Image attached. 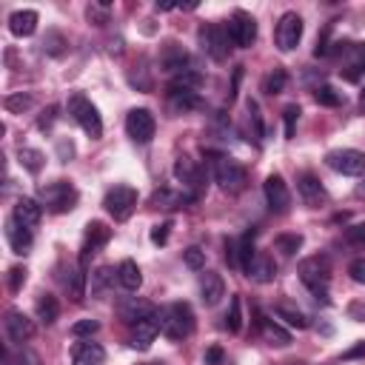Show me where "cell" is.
Wrapping results in <instances>:
<instances>
[{"instance_id":"obj_56","label":"cell","mask_w":365,"mask_h":365,"mask_svg":"<svg viewBox=\"0 0 365 365\" xmlns=\"http://www.w3.org/2000/svg\"><path fill=\"white\" fill-rule=\"evenodd\" d=\"M348 314H351V319H359V322H365V305H362V302H351Z\"/></svg>"},{"instance_id":"obj_50","label":"cell","mask_w":365,"mask_h":365,"mask_svg":"<svg viewBox=\"0 0 365 365\" xmlns=\"http://www.w3.org/2000/svg\"><path fill=\"white\" fill-rule=\"evenodd\" d=\"M168 231H171V222H160L151 228V242L154 245H165L168 242Z\"/></svg>"},{"instance_id":"obj_41","label":"cell","mask_w":365,"mask_h":365,"mask_svg":"<svg viewBox=\"0 0 365 365\" xmlns=\"http://www.w3.org/2000/svg\"><path fill=\"white\" fill-rule=\"evenodd\" d=\"M6 365H40V356L29 348H20L17 354H6Z\"/></svg>"},{"instance_id":"obj_8","label":"cell","mask_w":365,"mask_h":365,"mask_svg":"<svg viewBox=\"0 0 365 365\" xmlns=\"http://www.w3.org/2000/svg\"><path fill=\"white\" fill-rule=\"evenodd\" d=\"M325 163H328V168H334L336 174H345V177H359L365 171V154L356 148H334L325 154Z\"/></svg>"},{"instance_id":"obj_21","label":"cell","mask_w":365,"mask_h":365,"mask_svg":"<svg viewBox=\"0 0 365 365\" xmlns=\"http://www.w3.org/2000/svg\"><path fill=\"white\" fill-rule=\"evenodd\" d=\"M37 23H40V14L34 9H20L9 17V31L14 37H31L37 31Z\"/></svg>"},{"instance_id":"obj_34","label":"cell","mask_w":365,"mask_h":365,"mask_svg":"<svg viewBox=\"0 0 365 365\" xmlns=\"http://www.w3.org/2000/svg\"><path fill=\"white\" fill-rule=\"evenodd\" d=\"M274 248H277L282 257H294V254L302 248V234H277V237H274Z\"/></svg>"},{"instance_id":"obj_40","label":"cell","mask_w":365,"mask_h":365,"mask_svg":"<svg viewBox=\"0 0 365 365\" xmlns=\"http://www.w3.org/2000/svg\"><path fill=\"white\" fill-rule=\"evenodd\" d=\"M182 262H185L191 271H200V268H205V251L197 248V245H191V248L182 251Z\"/></svg>"},{"instance_id":"obj_26","label":"cell","mask_w":365,"mask_h":365,"mask_svg":"<svg viewBox=\"0 0 365 365\" xmlns=\"http://www.w3.org/2000/svg\"><path fill=\"white\" fill-rule=\"evenodd\" d=\"M248 277H251L254 282H271V279L277 277V262H274V257H271V254H257L254 262H251Z\"/></svg>"},{"instance_id":"obj_51","label":"cell","mask_w":365,"mask_h":365,"mask_svg":"<svg viewBox=\"0 0 365 365\" xmlns=\"http://www.w3.org/2000/svg\"><path fill=\"white\" fill-rule=\"evenodd\" d=\"M348 274H351V279H354V282H359V285H365V257H359V259H354V262L348 265Z\"/></svg>"},{"instance_id":"obj_5","label":"cell","mask_w":365,"mask_h":365,"mask_svg":"<svg viewBox=\"0 0 365 365\" xmlns=\"http://www.w3.org/2000/svg\"><path fill=\"white\" fill-rule=\"evenodd\" d=\"M77 188L68 182V180H54V182H46L40 185V202L54 211V214H66L77 205Z\"/></svg>"},{"instance_id":"obj_45","label":"cell","mask_w":365,"mask_h":365,"mask_svg":"<svg viewBox=\"0 0 365 365\" xmlns=\"http://www.w3.org/2000/svg\"><path fill=\"white\" fill-rule=\"evenodd\" d=\"M345 240L356 248H365V222H356V225L345 228Z\"/></svg>"},{"instance_id":"obj_36","label":"cell","mask_w":365,"mask_h":365,"mask_svg":"<svg viewBox=\"0 0 365 365\" xmlns=\"http://www.w3.org/2000/svg\"><path fill=\"white\" fill-rule=\"evenodd\" d=\"M151 202H154V205H163V208H177V205H182V202H191V197H188V194H174V191L163 188V191H157V194L151 197Z\"/></svg>"},{"instance_id":"obj_31","label":"cell","mask_w":365,"mask_h":365,"mask_svg":"<svg viewBox=\"0 0 365 365\" xmlns=\"http://www.w3.org/2000/svg\"><path fill=\"white\" fill-rule=\"evenodd\" d=\"M285 86H288V71H285V68H279V66H277V68H271V71L262 77V91H265V94H271V97H274V94H282V91H285Z\"/></svg>"},{"instance_id":"obj_59","label":"cell","mask_w":365,"mask_h":365,"mask_svg":"<svg viewBox=\"0 0 365 365\" xmlns=\"http://www.w3.org/2000/svg\"><path fill=\"white\" fill-rule=\"evenodd\" d=\"M362 194H365V182H362Z\"/></svg>"},{"instance_id":"obj_58","label":"cell","mask_w":365,"mask_h":365,"mask_svg":"<svg viewBox=\"0 0 365 365\" xmlns=\"http://www.w3.org/2000/svg\"><path fill=\"white\" fill-rule=\"evenodd\" d=\"M362 103H365V88H362Z\"/></svg>"},{"instance_id":"obj_4","label":"cell","mask_w":365,"mask_h":365,"mask_svg":"<svg viewBox=\"0 0 365 365\" xmlns=\"http://www.w3.org/2000/svg\"><path fill=\"white\" fill-rule=\"evenodd\" d=\"M214 180L225 194H240L248 185V171L234 157L220 154V157H214Z\"/></svg>"},{"instance_id":"obj_2","label":"cell","mask_w":365,"mask_h":365,"mask_svg":"<svg viewBox=\"0 0 365 365\" xmlns=\"http://www.w3.org/2000/svg\"><path fill=\"white\" fill-rule=\"evenodd\" d=\"M160 317H163L160 334H165L168 339L191 336V331H194V311H191L188 302H171V305L160 308Z\"/></svg>"},{"instance_id":"obj_15","label":"cell","mask_w":365,"mask_h":365,"mask_svg":"<svg viewBox=\"0 0 365 365\" xmlns=\"http://www.w3.org/2000/svg\"><path fill=\"white\" fill-rule=\"evenodd\" d=\"M3 328H6L9 342H14V345H23L26 339H31V336H34V322H31L26 314L14 311V308H11V311H6Z\"/></svg>"},{"instance_id":"obj_28","label":"cell","mask_w":365,"mask_h":365,"mask_svg":"<svg viewBox=\"0 0 365 365\" xmlns=\"http://www.w3.org/2000/svg\"><path fill=\"white\" fill-rule=\"evenodd\" d=\"M274 314H277L282 322H288L291 328H297V331H305V328H308V317H305L294 302H288V299L277 302V305H274Z\"/></svg>"},{"instance_id":"obj_24","label":"cell","mask_w":365,"mask_h":365,"mask_svg":"<svg viewBox=\"0 0 365 365\" xmlns=\"http://www.w3.org/2000/svg\"><path fill=\"white\" fill-rule=\"evenodd\" d=\"M14 220H20L26 228H34L40 220H43V202L31 200V197H20L14 202V211H11Z\"/></svg>"},{"instance_id":"obj_47","label":"cell","mask_w":365,"mask_h":365,"mask_svg":"<svg viewBox=\"0 0 365 365\" xmlns=\"http://www.w3.org/2000/svg\"><path fill=\"white\" fill-rule=\"evenodd\" d=\"M117 277V271H111V268H97V274H94V282H91V291H103L111 279Z\"/></svg>"},{"instance_id":"obj_17","label":"cell","mask_w":365,"mask_h":365,"mask_svg":"<svg viewBox=\"0 0 365 365\" xmlns=\"http://www.w3.org/2000/svg\"><path fill=\"white\" fill-rule=\"evenodd\" d=\"M168 108L174 114H185L191 108H200V91L185 86H168Z\"/></svg>"},{"instance_id":"obj_38","label":"cell","mask_w":365,"mask_h":365,"mask_svg":"<svg viewBox=\"0 0 365 365\" xmlns=\"http://www.w3.org/2000/svg\"><path fill=\"white\" fill-rule=\"evenodd\" d=\"M66 285H68L71 299H77V302H80V299H83V291H86V271H83V265L71 271V277L66 279Z\"/></svg>"},{"instance_id":"obj_22","label":"cell","mask_w":365,"mask_h":365,"mask_svg":"<svg viewBox=\"0 0 365 365\" xmlns=\"http://www.w3.org/2000/svg\"><path fill=\"white\" fill-rule=\"evenodd\" d=\"M106 359V351L100 342H74L71 345V362L74 365H103Z\"/></svg>"},{"instance_id":"obj_52","label":"cell","mask_w":365,"mask_h":365,"mask_svg":"<svg viewBox=\"0 0 365 365\" xmlns=\"http://www.w3.org/2000/svg\"><path fill=\"white\" fill-rule=\"evenodd\" d=\"M54 117H57V108L54 106H48L43 114H40V120H37V128L40 131H46V128H51V123H54Z\"/></svg>"},{"instance_id":"obj_42","label":"cell","mask_w":365,"mask_h":365,"mask_svg":"<svg viewBox=\"0 0 365 365\" xmlns=\"http://www.w3.org/2000/svg\"><path fill=\"white\" fill-rule=\"evenodd\" d=\"M97 331H100V322L97 319H77L71 325V336H91Z\"/></svg>"},{"instance_id":"obj_35","label":"cell","mask_w":365,"mask_h":365,"mask_svg":"<svg viewBox=\"0 0 365 365\" xmlns=\"http://www.w3.org/2000/svg\"><path fill=\"white\" fill-rule=\"evenodd\" d=\"M314 100H317L319 106H331V108H334V106H342L345 97H342V91H336L334 86H317V88H314Z\"/></svg>"},{"instance_id":"obj_55","label":"cell","mask_w":365,"mask_h":365,"mask_svg":"<svg viewBox=\"0 0 365 365\" xmlns=\"http://www.w3.org/2000/svg\"><path fill=\"white\" fill-rule=\"evenodd\" d=\"M362 356H365V339L356 342V345H351V348L342 354V359H362Z\"/></svg>"},{"instance_id":"obj_1","label":"cell","mask_w":365,"mask_h":365,"mask_svg":"<svg viewBox=\"0 0 365 365\" xmlns=\"http://www.w3.org/2000/svg\"><path fill=\"white\" fill-rule=\"evenodd\" d=\"M299 279L305 282V288L314 294L317 302L322 305H331V297H328V282H331V259L325 254H314V257H305L299 262Z\"/></svg>"},{"instance_id":"obj_9","label":"cell","mask_w":365,"mask_h":365,"mask_svg":"<svg viewBox=\"0 0 365 365\" xmlns=\"http://www.w3.org/2000/svg\"><path fill=\"white\" fill-rule=\"evenodd\" d=\"M200 46H202V51H205L211 60H225V57H228V48H231V40H228L225 26H222V23L202 26V29H200Z\"/></svg>"},{"instance_id":"obj_53","label":"cell","mask_w":365,"mask_h":365,"mask_svg":"<svg viewBox=\"0 0 365 365\" xmlns=\"http://www.w3.org/2000/svg\"><path fill=\"white\" fill-rule=\"evenodd\" d=\"M71 154H74V143H71V140H60V143H57V157H60L63 163H68Z\"/></svg>"},{"instance_id":"obj_54","label":"cell","mask_w":365,"mask_h":365,"mask_svg":"<svg viewBox=\"0 0 365 365\" xmlns=\"http://www.w3.org/2000/svg\"><path fill=\"white\" fill-rule=\"evenodd\" d=\"M225 259L231 268H240V257H237V240H228L225 242Z\"/></svg>"},{"instance_id":"obj_23","label":"cell","mask_w":365,"mask_h":365,"mask_svg":"<svg viewBox=\"0 0 365 365\" xmlns=\"http://www.w3.org/2000/svg\"><path fill=\"white\" fill-rule=\"evenodd\" d=\"M160 66H163V71H168V74L177 77V74H182V71L191 68V60H188V54L177 43H168L165 51H163V57H160Z\"/></svg>"},{"instance_id":"obj_48","label":"cell","mask_w":365,"mask_h":365,"mask_svg":"<svg viewBox=\"0 0 365 365\" xmlns=\"http://www.w3.org/2000/svg\"><path fill=\"white\" fill-rule=\"evenodd\" d=\"M23 282H26V268H23V265H14V268L9 271V288L17 294V291L23 288Z\"/></svg>"},{"instance_id":"obj_39","label":"cell","mask_w":365,"mask_h":365,"mask_svg":"<svg viewBox=\"0 0 365 365\" xmlns=\"http://www.w3.org/2000/svg\"><path fill=\"white\" fill-rule=\"evenodd\" d=\"M3 106H6L11 114H23L26 108H31V94H23V91H17V94H9V97L3 100Z\"/></svg>"},{"instance_id":"obj_16","label":"cell","mask_w":365,"mask_h":365,"mask_svg":"<svg viewBox=\"0 0 365 365\" xmlns=\"http://www.w3.org/2000/svg\"><path fill=\"white\" fill-rule=\"evenodd\" d=\"M108 240H111V228H108L106 222H100V220H91V222L86 225V242H83V257H80V265H86L88 254L100 251V248H103Z\"/></svg>"},{"instance_id":"obj_18","label":"cell","mask_w":365,"mask_h":365,"mask_svg":"<svg viewBox=\"0 0 365 365\" xmlns=\"http://www.w3.org/2000/svg\"><path fill=\"white\" fill-rule=\"evenodd\" d=\"M148 314H154V305L140 299V297H125L120 305H117V317L125 322V325H137L140 319H145Z\"/></svg>"},{"instance_id":"obj_32","label":"cell","mask_w":365,"mask_h":365,"mask_svg":"<svg viewBox=\"0 0 365 365\" xmlns=\"http://www.w3.org/2000/svg\"><path fill=\"white\" fill-rule=\"evenodd\" d=\"M259 328H262V336H265V342H271V345H279V348H285V345H291V334L288 331H282L274 319H259Z\"/></svg>"},{"instance_id":"obj_25","label":"cell","mask_w":365,"mask_h":365,"mask_svg":"<svg viewBox=\"0 0 365 365\" xmlns=\"http://www.w3.org/2000/svg\"><path fill=\"white\" fill-rule=\"evenodd\" d=\"M200 297H202L205 305H217L225 297V282H222V277L217 271H205L200 277Z\"/></svg>"},{"instance_id":"obj_20","label":"cell","mask_w":365,"mask_h":365,"mask_svg":"<svg viewBox=\"0 0 365 365\" xmlns=\"http://www.w3.org/2000/svg\"><path fill=\"white\" fill-rule=\"evenodd\" d=\"M6 240H9V245H11V251L14 254H29V248H31V228H26L20 220H14V217H9L6 220Z\"/></svg>"},{"instance_id":"obj_12","label":"cell","mask_w":365,"mask_h":365,"mask_svg":"<svg viewBox=\"0 0 365 365\" xmlns=\"http://www.w3.org/2000/svg\"><path fill=\"white\" fill-rule=\"evenodd\" d=\"M174 177L182 182V188L188 191L191 200L200 197V191H202V168H200L191 157H177V163H174Z\"/></svg>"},{"instance_id":"obj_11","label":"cell","mask_w":365,"mask_h":365,"mask_svg":"<svg viewBox=\"0 0 365 365\" xmlns=\"http://www.w3.org/2000/svg\"><path fill=\"white\" fill-rule=\"evenodd\" d=\"M125 131L134 143H151V137L157 131V120L148 108H131L125 117Z\"/></svg>"},{"instance_id":"obj_3","label":"cell","mask_w":365,"mask_h":365,"mask_svg":"<svg viewBox=\"0 0 365 365\" xmlns=\"http://www.w3.org/2000/svg\"><path fill=\"white\" fill-rule=\"evenodd\" d=\"M66 108H68V114L77 120V125H80L91 140H100V137H103V120H100V111H97V106H94L86 94L74 91V94L68 97Z\"/></svg>"},{"instance_id":"obj_46","label":"cell","mask_w":365,"mask_h":365,"mask_svg":"<svg viewBox=\"0 0 365 365\" xmlns=\"http://www.w3.org/2000/svg\"><path fill=\"white\" fill-rule=\"evenodd\" d=\"M248 120L254 125V140H262V120H259V106L257 100H248Z\"/></svg>"},{"instance_id":"obj_27","label":"cell","mask_w":365,"mask_h":365,"mask_svg":"<svg viewBox=\"0 0 365 365\" xmlns=\"http://www.w3.org/2000/svg\"><path fill=\"white\" fill-rule=\"evenodd\" d=\"M117 282H120L125 291H137V288L143 285V271H140V265H137L134 259H123V262L117 265Z\"/></svg>"},{"instance_id":"obj_10","label":"cell","mask_w":365,"mask_h":365,"mask_svg":"<svg viewBox=\"0 0 365 365\" xmlns=\"http://www.w3.org/2000/svg\"><path fill=\"white\" fill-rule=\"evenodd\" d=\"M274 40H277V48L279 51H294L302 40V17L297 11H285L277 23V31H274Z\"/></svg>"},{"instance_id":"obj_30","label":"cell","mask_w":365,"mask_h":365,"mask_svg":"<svg viewBox=\"0 0 365 365\" xmlns=\"http://www.w3.org/2000/svg\"><path fill=\"white\" fill-rule=\"evenodd\" d=\"M34 311H37V319H40V322L51 325V322L60 317V302H57V297H54V294H40V297H37Z\"/></svg>"},{"instance_id":"obj_33","label":"cell","mask_w":365,"mask_h":365,"mask_svg":"<svg viewBox=\"0 0 365 365\" xmlns=\"http://www.w3.org/2000/svg\"><path fill=\"white\" fill-rule=\"evenodd\" d=\"M17 160H20V165H23L29 174H37V171L43 168V163H46L43 151H37V148H29V145H23V148L17 151Z\"/></svg>"},{"instance_id":"obj_29","label":"cell","mask_w":365,"mask_h":365,"mask_svg":"<svg viewBox=\"0 0 365 365\" xmlns=\"http://www.w3.org/2000/svg\"><path fill=\"white\" fill-rule=\"evenodd\" d=\"M254 237H257V231L251 228V231H245L240 240H237V257H240V271L248 277V271H251V262H254V257H257V251H254Z\"/></svg>"},{"instance_id":"obj_37","label":"cell","mask_w":365,"mask_h":365,"mask_svg":"<svg viewBox=\"0 0 365 365\" xmlns=\"http://www.w3.org/2000/svg\"><path fill=\"white\" fill-rule=\"evenodd\" d=\"M225 328L231 334H240V328H242V299L240 297H231V308L225 314Z\"/></svg>"},{"instance_id":"obj_13","label":"cell","mask_w":365,"mask_h":365,"mask_svg":"<svg viewBox=\"0 0 365 365\" xmlns=\"http://www.w3.org/2000/svg\"><path fill=\"white\" fill-rule=\"evenodd\" d=\"M262 191H265V202L274 214H285L291 208V191L279 174H268L262 182Z\"/></svg>"},{"instance_id":"obj_57","label":"cell","mask_w":365,"mask_h":365,"mask_svg":"<svg viewBox=\"0 0 365 365\" xmlns=\"http://www.w3.org/2000/svg\"><path fill=\"white\" fill-rule=\"evenodd\" d=\"M88 20H97V26H103V23H106V14H103V11H97L94 6H88Z\"/></svg>"},{"instance_id":"obj_19","label":"cell","mask_w":365,"mask_h":365,"mask_svg":"<svg viewBox=\"0 0 365 365\" xmlns=\"http://www.w3.org/2000/svg\"><path fill=\"white\" fill-rule=\"evenodd\" d=\"M297 191H299V197H302V202L305 205H311V208H317L319 202H325V188H322V182L311 174V171H305V174H299V180H297Z\"/></svg>"},{"instance_id":"obj_6","label":"cell","mask_w":365,"mask_h":365,"mask_svg":"<svg viewBox=\"0 0 365 365\" xmlns=\"http://www.w3.org/2000/svg\"><path fill=\"white\" fill-rule=\"evenodd\" d=\"M103 205H106V211H108L117 222H123V220H128V217L134 214V208H137V191H134L131 185H114V188L106 191Z\"/></svg>"},{"instance_id":"obj_7","label":"cell","mask_w":365,"mask_h":365,"mask_svg":"<svg viewBox=\"0 0 365 365\" xmlns=\"http://www.w3.org/2000/svg\"><path fill=\"white\" fill-rule=\"evenodd\" d=\"M225 31H228V40L231 46L237 48H251L254 40H257V20L248 14V11H234L225 23Z\"/></svg>"},{"instance_id":"obj_49","label":"cell","mask_w":365,"mask_h":365,"mask_svg":"<svg viewBox=\"0 0 365 365\" xmlns=\"http://www.w3.org/2000/svg\"><path fill=\"white\" fill-rule=\"evenodd\" d=\"M202 362H205V365H222V362H225V351H222L220 345H211V348H205Z\"/></svg>"},{"instance_id":"obj_14","label":"cell","mask_w":365,"mask_h":365,"mask_svg":"<svg viewBox=\"0 0 365 365\" xmlns=\"http://www.w3.org/2000/svg\"><path fill=\"white\" fill-rule=\"evenodd\" d=\"M160 325H163V317H160V308H154V314H148L145 319H140L137 325H131V348L137 351H148L151 342L157 339L160 334Z\"/></svg>"},{"instance_id":"obj_43","label":"cell","mask_w":365,"mask_h":365,"mask_svg":"<svg viewBox=\"0 0 365 365\" xmlns=\"http://www.w3.org/2000/svg\"><path fill=\"white\" fill-rule=\"evenodd\" d=\"M63 46H66V40H63V34L60 31H48L46 34V40H43V48L48 51V54H63Z\"/></svg>"},{"instance_id":"obj_44","label":"cell","mask_w":365,"mask_h":365,"mask_svg":"<svg viewBox=\"0 0 365 365\" xmlns=\"http://www.w3.org/2000/svg\"><path fill=\"white\" fill-rule=\"evenodd\" d=\"M282 120H285V137L291 140L294 128H297V120H299V106H285L282 108Z\"/></svg>"}]
</instances>
